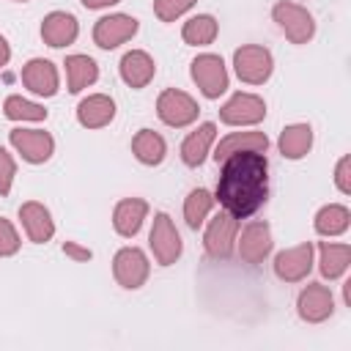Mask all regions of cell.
<instances>
[{"mask_svg": "<svg viewBox=\"0 0 351 351\" xmlns=\"http://www.w3.org/2000/svg\"><path fill=\"white\" fill-rule=\"evenodd\" d=\"M269 195V162L266 154L239 151L222 162V173L217 181V197L225 211L236 219L252 217Z\"/></svg>", "mask_w": 351, "mask_h": 351, "instance_id": "cell-1", "label": "cell"}, {"mask_svg": "<svg viewBox=\"0 0 351 351\" xmlns=\"http://www.w3.org/2000/svg\"><path fill=\"white\" fill-rule=\"evenodd\" d=\"M233 66H236V74L241 82H250V85H261L271 77V52L266 47H258V44H244L233 52Z\"/></svg>", "mask_w": 351, "mask_h": 351, "instance_id": "cell-2", "label": "cell"}, {"mask_svg": "<svg viewBox=\"0 0 351 351\" xmlns=\"http://www.w3.org/2000/svg\"><path fill=\"white\" fill-rule=\"evenodd\" d=\"M271 16L282 27V33L291 38V44H307L315 33V22H313L310 11L296 5V3H288V0L277 3L271 8Z\"/></svg>", "mask_w": 351, "mask_h": 351, "instance_id": "cell-3", "label": "cell"}, {"mask_svg": "<svg viewBox=\"0 0 351 351\" xmlns=\"http://www.w3.org/2000/svg\"><path fill=\"white\" fill-rule=\"evenodd\" d=\"M200 107L192 96H186L184 90H176V88H167L162 90L159 101H156V115L167 123V126H189L195 118H197Z\"/></svg>", "mask_w": 351, "mask_h": 351, "instance_id": "cell-4", "label": "cell"}, {"mask_svg": "<svg viewBox=\"0 0 351 351\" xmlns=\"http://www.w3.org/2000/svg\"><path fill=\"white\" fill-rule=\"evenodd\" d=\"M192 80L208 99H217L228 90V71L219 55H197L192 60Z\"/></svg>", "mask_w": 351, "mask_h": 351, "instance_id": "cell-5", "label": "cell"}, {"mask_svg": "<svg viewBox=\"0 0 351 351\" xmlns=\"http://www.w3.org/2000/svg\"><path fill=\"white\" fill-rule=\"evenodd\" d=\"M112 274H115L118 285H123L129 291L140 288L148 280V258H145V252L137 250V247L118 250L115 258H112Z\"/></svg>", "mask_w": 351, "mask_h": 351, "instance_id": "cell-6", "label": "cell"}, {"mask_svg": "<svg viewBox=\"0 0 351 351\" xmlns=\"http://www.w3.org/2000/svg\"><path fill=\"white\" fill-rule=\"evenodd\" d=\"M236 233H239V219H236L230 211H219V214L211 219V225L206 228V236H203L206 252H208L211 258H230Z\"/></svg>", "mask_w": 351, "mask_h": 351, "instance_id": "cell-7", "label": "cell"}, {"mask_svg": "<svg viewBox=\"0 0 351 351\" xmlns=\"http://www.w3.org/2000/svg\"><path fill=\"white\" fill-rule=\"evenodd\" d=\"M151 250H154V258L162 263V266H170L178 261L181 255V236L173 225V219L167 214H156L154 217V228H151Z\"/></svg>", "mask_w": 351, "mask_h": 351, "instance_id": "cell-8", "label": "cell"}, {"mask_svg": "<svg viewBox=\"0 0 351 351\" xmlns=\"http://www.w3.org/2000/svg\"><path fill=\"white\" fill-rule=\"evenodd\" d=\"M263 115H266V104L261 96H252V93H236L219 110L222 123H230V126H252V123H261Z\"/></svg>", "mask_w": 351, "mask_h": 351, "instance_id": "cell-9", "label": "cell"}, {"mask_svg": "<svg viewBox=\"0 0 351 351\" xmlns=\"http://www.w3.org/2000/svg\"><path fill=\"white\" fill-rule=\"evenodd\" d=\"M137 33V19L134 16H126V14H110V16H101L93 27V41L96 47L101 49H112L123 41H129L132 36Z\"/></svg>", "mask_w": 351, "mask_h": 351, "instance_id": "cell-10", "label": "cell"}, {"mask_svg": "<svg viewBox=\"0 0 351 351\" xmlns=\"http://www.w3.org/2000/svg\"><path fill=\"white\" fill-rule=\"evenodd\" d=\"M313 269V244L304 241L299 247H291V250H282L277 258H274V274L285 282H299L310 274Z\"/></svg>", "mask_w": 351, "mask_h": 351, "instance_id": "cell-11", "label": "cell"}, {"mask_svg": "<svg viewBox=\"0 0 351 351\" xmlns=\"http://www.w3.org/2000/svg\"><path fill=\"white\" fill-rule=\"evenodd\" d=\"M11 145L22 154V159H27L33 165L47 162L55 151V140L49 137V132H41V129H14Z\"/></svg>", "mask_w": 351, "mask_h": 351, "instance_id": "cell-12", "label": "cell"}, {"mask_svg": "<svg viewBox=\"0 0 351 351\" xmlns=\"http://www.w3.org/2000/svg\"><path fill=\"white\" fill-rule=\"evenodd\" d=\"M296 307H299L302 321H307V324H321V321H326V318L332 315L335 302H332V293H329L326 285H321V282H310V285L299 293Z\"/></svg>", "mask_w": 351, "mask_h": 351, "instance_id": "cell-13", "label": "cell"}, {"mask_svg": "<svg viewBox=\"0 0 351 351\" xmlns=\"http://www.w3.org/2000/svg\"><path fill=\"white\" fill-rule=\"evenodd\" d=\"M22 82L27 90H33L38 96H55L58 93V69L44 58H33L30 63L22 66Z\"/></svg>", "mask_w": 351, "mask_h": 351, "instance_id": "cell-14", "label": "cell"}, {"mask_svg": "<svg viewBox=\"0 0 351 351\" xmlns=\"http://www.w3.org/2000/svg\"><path fill=\"white\" fill-rule=\"evenodd\" d=\"M271 252V230L266 222H250L241 230V241H239V255L247 263H261L266 255Z\"/></svg>", "mask_w": 351, "mask_h": 351, "instance_id": "cell-15", "label": "cell"}, {"mask_svg": "<svg viewBox=\"0 0 351 351\" xmlns=\"http://www.w3.org/2000/svg\"><path fill=\"white\" fill-rule=\"evenodd\" d=\"M77 33H80L77 19L71 14H66V11H52L41 22V38L49 47H69V44H74Z\"/></svg>", "mask_w": 351, "mask_h": 351, "instance_id": "cell-16", "label": "cell"}, {"mask_svg": "<svg viewBox=\"0 0 351 351\" xmlns=\"http://www.w3.org/2000/svg\"><path fill=\"white\" fill-rule=\"evenodd\" d=\"M112 118H115V101L104 93H93V96L82 99L80 107H77V121L85 129H101Z\"/></svg>", "mask_w": 351, "mask_h": 351, "instance_id": "cell-17", "label": "cell"}, {"mask_svg": "<svg viewBox=\"0 0 351 351\" xmlns=\"http://www.w3.org/2000/svg\"><path fill=\"white\" fill-rule=\"evenodd\" d=\"M19 219H22V225H25L30 241H36V244L49 241L52 233H55V222H52L49 211H47L41 203H36V200L19 206Z\"/></svg>", "mask_w": 351, "mask_h": 351, "instance_id": "cell-18", "label": "cell"}, {"mask_svg": "<svg viewBox=\"0 0 351 351\" xmlns=\"http://www.w3.org/2000/svg\"><path fill=\"white\" fill-rule=\"evenodd\" d=\"M154 60L148 58V52L143 49H132L121 58V77L129 88H145L151 80H154Z\"/></svg>", "mask_w": 351, "mask_h": 351, "instance_id": "cell-19", "label": "cell"}, {"mask_svg": "<svg viewBox=\"0 0 351 351\" xmlns=\"http://www.w3.org/2000/svg\"><path fill=\"white\" fill-rule=\"evenodd\" d=\"M266 148H269V137H266L263 132H233V134H228L225 140H219L214 159H217V165H219V162H225L230 154H239V151H258V154H266Z\"/></svg>", "mask_w": 351, "mask_h": 351, "instance_id": "cell-20", "label": "cell"}, {"mask_svg": "<svg viewBox=\"0 0 351 351\" xmlns=\"http://www.w3.org/2000/svg\"><path fill=\"white\" fill-rule=\"evenodd\" d=\"M145 214H148V203H145V200H140V197H126V200H121V203L115 206V211H112V225H115V230H118L121 236H134V233L140 230Z\"/></svg>", "mask_w": 351, "mask_h": 351, "instance_id": "cell-21", "label": "cell"}, {"mask_svg": "<svg viewBox=\"0 0 351 351\" xmlns=\"http://www.w3.org/2000/svg\"><path fill=\"white\" fill-rule=\"evenodd\" d=\"M214 134H217V126H214V123H200V126L184 140V145H181V159H184L189 167L203 165V159H206V154H208V148H211V143H214Z\"/></svg>", "mask_w": 351, "mask_h": 351, "instance_id": "cell-22", "label": "cell"}, {"mask_svg": "<svg viewBox=\"0 0 351 351\" xmlns=\"http://www.w3.org/2000/svg\"><path fill=\"white\" fill-rule=\"evenodd\" d=\"M313 145V129L307 123L285 126L280 134V154L285 159H302Z\"/></svg>", "mask_w": 351, "mask_h": 351, "instance_id": "cell-23", "label": "cell"}, {"mask_svg": "<svg viewBox=\"0 0 351 351\" xmlns=\"http://www.w3.org/2000/svg\"><path fill=\"white\" fill-rule=\"evenodd\" d=\"M66 77H69V90L80 93L99 77V66L88 55H69L66 58Z\"/></svg>", "mask_w": 351, "mask_h": 351, "instance_id": "cell-24", "label": "cell"}, {"mask_svg": "<svg viewBox=\"0 0 351 351\" xmlns=\"http://www.w3.org/2000/svg\"><path fill=\"white\" fill-rule=\"evenodd\" d=\"M132 151H134V156H137L143 165H159V162L165 159L167 145H165L162 134H156V132H151V129H140V132L134 134V140H132Z\"/></svg>", "mask_w": 351, "mask_h": 351, "instance_id": "cell-25", "label": "cell"}, {"mask_svg": "<svg viewBox=\"0 0 351 351\" xmlns=\"http://www.w3.org/2000/svg\"><path fill=\"white\" fill-rule=\"evenodd\" d=\"M351 263V247L348 244H329L321 241V274L329 280H337Z\"/></svg>", "mask_w": 351, "mask_h": 351, "instance_id": "cell-26", "label": "cell"}, {"mask_svg": "<svg viewBox=\"0 0 351 351\" xmlns=\"http://www.w3.org/2000/svg\"><path fill=\"white\" fill-rule=\"evenodd\" d=\"M217 30H219V27H217V19L208 16V14H200V16H192V19L184 25L181 36H184L186 44L206 47V44H211V41L217 38Z\"/></svg>", "mask_w": 351, "mask_h": 351, "instance_id": "cell-27", "label": "cell"}, {"mask_svg": "<svg viewBox=\"0 0 351 351\" xmlns=\"http://www.w3.org/2000/svg\"><path fill=\"white\" fill-rule=\"evenodd\" d=\"M348 219H351L348 208L332 203V206H324V208L315 214V230H318L321 236H337V233H343V230L348 228Z\"/></svg>", "mask_w": 351, "mask_h": 351, "instance_id": "cell-28", "label": "cell"}, {"mask_svg": "<svg viewBox=\"0 0 351 351\" xmlns=\"http://www.w3.org/2000/svg\"><path fill=\"white\" fill-rule=\"evenodd\" d=\"M211 206H214V197H211L208 189H192L189 197H186V203H184V219H186V225L189 228H200L203 219L208 217Z\"/></svg>", "mask_w": 351, "mask_h": 351, "instance_id": "cell-29", "label": "cell"}, {"mask_svg": "<svg viewBox=\"0 0 351 351\" xmlns=\"http://www.w3.org/2000/svg\"><path fill=\"white\" fill-rule=\"evenodd\" d=\"M3 112L5 118L11 121H44L47 118V110L36 101H27L22 96H8L5 104H3Z\"/></svg>", "mask_w": 351, "mask_h": 351, "instance_id": "cell-30", "label": "cell"}, {"mask_svg": "<svg viewBox=\"0 0 351 351\" xmlns=\"http://www.w3.org/2000/svg\"><path fill=\"white\" fill-rule=\"evenodd\" d=\"M197 0H154V11L162 22H173L176 16H181L186 8H192Z\"/></svg>", "mask_w": 351, "mask_h": 351, "instance_id": "cell-31", "label": "cell"}, {"mask_svg": "<svg viewBox=\"0 0 351 351\" xmlns=\"http://www.w3.org/2000/svg\"><path fill=\"white\" fill-rule=\"evenodd\" d=\"M16 250H19V236H16L14 225H11L8 219L0 217V258L14 255Z\"/></svg>", "mask_w": 351, "mask_h": 351, "instance_id": "cell-32", "label": "cell"}, {"mask_svg": "<svg viewBox=\"0 0 351 351\" xmlns=\"http://www.w3.org/2000/svg\"><path fill=\"white\" fill-rule=\"evenodd\" d=\"M14 173H16V165H14L11 154L5 148H0V195H8L11 192Z\"/></svg>", "mask_w": 351, "mask_h": 351, "instance_id": "cell-33", "label": "cell"}, {"mask_svg": "<svg viewBox=\"0 0 351 351\" xmlns=\"http://www.w3.org/2000/svg\"><path fill=\"white\" fill-rule=\"evenodd\" d=\"M348 156H343L340 162H337V170H335V181H337V189L343 192V195H348L351 192V181H348Z\"/></svg>", "mask_w": 351, "mask_h": 351, "instance_id": "cell-34", "label": "cell"}, {"mask_svg": "<svg viewBox=\"0 0 351 351\" xmlns=\"http://www.w3.org/2000/svg\"><path fill=\"white\" fill-rule=\"evenodd\" d=\"M63 252H66L69 258H74V261H90V258H93L90 250H85V247H80V244H74V241H66V244H63Z\"/></svg>", "mask_w": 351, "mask_h": 351, "instance_id": "cell-35", "label": "cell"}, {"mask_svg": "<svg viewBox=\"0 0 351 351\" xmlns=\"http://www.w3.org/2000/svg\"><path fill=\"white\" fill-rule=\"evenodd\" d=\"M8 58H11V49H8V41L0 36V69L8 63Z\"/></svg>", "mask_w": 351, "mask_h": 351, "instance_id": "cell-36", "label": "cell"}, {"mask_svg": "<svg viewBox=\"0 0 351 351\" xmlns=\"http://www.w3.org/2000/svg\"><path fill=\"white\" fill-rule=\"evenodd\" d=\"M112 3H121V0H82L85 8H104V5H112Z\"/></svg>", "mask_w": 351, "mask_h": 351, "instance_id": "cell-37", "label": "cell"}]
</instances>
